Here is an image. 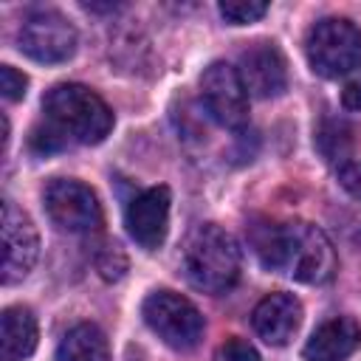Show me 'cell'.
<instances>
[{
  "mask_svg": "<svg viewBox=\"0 0 361 361\" xmlns=\"http://www.w3.org/2000/svg\"><path fill=\"white\" fill-rule=\"evenodd\" d=\"M251 245L268 271H279L296 282L319 285L336 274V248L313 223H262L251 228Z\"/></svg>",
  "mask_w": 361,
  "mask_h": 361,
  "instance_id": "obj_1",
  "label": "cell"
},
{
  "mask_svg": "<svg viewBox=\"0 0 361 361\" xmlns=\"http://www.w3.org/2000/svg\"><path fill=\"white\" fill-rule=\"evenodd\" d=\"M361 344V324L350 316L327 319L313 330L302 355L305 361H347Z\"/></svg>",
  "mask_w": 361,
  "mask_h": 361,
  "instance_id": "obj_13",
  "label": "cell"
},
{
  "mask_svg": "<svg viewBox=\"0 0 361 361\" xmlns=\"http://www.w3.org/2000/svg\"><path fill=\"white\" fill-rule=\"evenodd\" d=\"M25 87H28V79L23 71L11 68V65H0V90L8 102H17L25 96Z\"/></svg>",
  "mask_w": 361,
  "mask_h": 361,
  "instance_id": "obj_19",
  "label": "cell"
},
{
  "mask_svg": "<svg viewBox=\"0 0 361 361\" xmlns=\"http://www.w3.org/2000/svg\"><path fill=\"white\" fill-rule=\"evenodd\" d=\"M37 350V319L28 307L11 305L0 316V358L25 361Z\"/></svg>",
  "mask_w": 361,
  "mask_h": 361,
  "instance_id": "obj_14",
  "label": "cell"
},
{
  "mask_svg": "<svg viewBox=\"0 0 361 361\" xmlns=\"http://www.w3.org/2000/svg\"><path fill=\"white\" fill-rule=\"evenodd\" d=\"M17 42H20V51L25 56H31L34 62L59 65L76 54L79 37H76L73 23L65 14H59L54 8H39L23 20Z\"/></svg>",
  "mask_w": 361,
  "mask_h": 361,
  "instance_id": "obj_6",
  "label": "cell"
},
{
  "mask_svg": "<svg viewBox=\"0 0 361 361\" xmlns=\"http://www.w3.org/2000/svg\"><path fill=\"white\" fill-rule=\"evenodd\" d=\"M341 104L347 110H361V68L353 71V76L341 87Z\"/></svg>",
  "mask_w": 361,
  "mask_h": 361,
  "instance_id": "obj_21",
  "label": "cell"
},
{
  "mask_svg": "<svg viewBox=\"0 0 361 361\" xmlns=\"http://www.w3.org/2000/svg\"><path fill=\"white\" fill-rule=\"evenodd\" d=\"M240 79L257 99L279 96L288 87V65L274 42H254L240 54Z\"/></svg>",
  "mask_w": 361,
  "mask_h": 361,
  "instance_id": "obj_11",
  "label": "cell"
},
{
  "mask_svg": "<svg viewBox=\"0 0 361 361\" xmlns=\"http://www.w3.org/2000/svg\"><path fill=\"white\" fill-rule=\"evenodd\" d=\"M51 223L68 234H90L102 226V206L96 192L76 178H54L42 192Z\"/></svg>",
  "mask_w": 361,
  "mask_h": 361,
  "instance_id": "obj_7",
  "label": "cell"
},
{
  "mask_svg": "<svg viewBox=\"0 0 361 361\" xmlns=\"http://www.w3.org/2000/svg\"><path fill=\"white\" fill-rule=\"evenodd\" d=\"M45 127L65 144H99L113 130V110L107 102L76 82L56 85L42 99Z\"/></svg>",
  "mask_w": 361,
  "mask_h": 361,
  "instance_id": "obj_2",
  "label": "cell"
},
{
  "mask_svg": "<svg viewBox=\"0 0 361 361\" xmlns=\"http://www.w3.org/2000/svg\"><path fill=\"white\" fill-rule=\"evenodd\" d=\"M180 268L192 288L203 293H223L240 276L237 240L217 223H200L183 240Z\"/></svg>",
  "mask_w": 361,
  "mask_h": 361,
  "instance_id": "obj_3",
  "label": "cell"
},
{
  "mask_svg": "<svg viewBox=\"0 0 361 361\" xmlns=\"http://www.w3.org/2000/svg\"><path fill=\"white\" fill-rule=\"evenodd\" d=\"M200 102L220 127L240 130L248 121V90L228 62H212L200 73Z\"/></svg>",
  "mask_w": 361,
  "mask_h": 361,
  "instance_id": "obj_8",
  "label": "cell"
},
{
  "mask_svg": "<svg viewBox=\"0 0 361 361\" xmlns=\"http://www.w3.org/2000/svg\"><path fill=\"white\" fill-rule=\"evenodd\" d=\"M96 271L104 276V279H121L124 271H127V257L121 251V245H102L96 251Z\"/></svg>",
  "mask_w": 361,
  "mask_h": 361,
  "instance_id": "obj_17",
  "label": "cell"
},
{
  "mask_svg": "<svg viewBox=\"0 0 361 361\" xmlns=\"http://www.w3.org/2000/svg\"><path fill=\"white\" fill-rule=\"evenodd\" d=\"M217 361H259V353L245 338H226L217 350Z\"/></svg>",
  "mask_w": 361,
  "mask_h": 361,
  "instance_id": "obj_18",
  "label": "cell"
},
{
  "mask_svg": "<svg viewBox=\"0 0 361 361\" xmlns=\"http://www.w3.org/2000/svg\"><path fill=\"white\" fill-rule=\"evenodd\" d=\"M338 183L347 195H353L355 200H361V161H347L338 169Z\"/></svg>",
  "mask_w": 361,
  "mask_h": 361,
  "instance_id": "obj_20",
  "label": "cell"
},
{
  "mask_svg": "<svg viewBox=\"0 0 361 361\" xmlns=\"http://www.w3.org/2000/svg\"><path fill=\"white\" fill-rule=\"evenodd\" d=\"M169 203L172 197L166 186L144 189L127 203L124 226L144 251H155L164 245L166 231H169Z\"/></svg>",
  "mask_w": 361,
  "mask_h": 361,
  "instance_id": "obj_10",
  "label": "cell"
},
{
  "mask_svg": "<svg viewBox=\"0 0 361 361\" xmlns=\"http://www.w3.org/2000/svg\"><path fill=\"white\" fill-rule=\"evenodd\" d=\"M305 54L313 73L336 79L361 68V28L341 17H324L310 25Z\"/></svg>",
  "mask_w": 361,
  "mask_h": 361,
  "instance_id": "obj_4",
  "label": "cell"
},
{
  "mask_svg": "<svg viewBox=\"0 0 361 361\" xmlns=\"http://www.w3.org/2000/svg\"><path fill=\"white\" fill-rule=\"evenodd\" d=\"M0 231H3V282L14 285L23 276H28V271L34 268L39 254V234L31 217L8 197L3 200Z\"/></svg>",
  "mask_w": 361,
  "mask_h": 361,
  "instance_id": "obj_9",
  "label": "cell"
},
{
  "mask_svg": "<svg viewBox=\"0 0 361 361\" xmlns=\"http://www.w3.org/2000/svg\"><path fill=\"white\" fill-rule=\"evenodd\" d=\"M56 361H110L107 336L90 322H79L62 336Z\"/></svg>",
  "mask_w": 361,
  "mask_h": 361,
  "instance_id": "obj_15",
  "label": "cell"
},
{
  "mask_svg": "<svg viewBox=\"0 0 361 361\" xmlns=\"http://www.w3.org/2000/svg\"><path fill=\"white\" fill-rule=\"evenodd\" d=\"M217 8L223 14V20H228L231 25H245V23H257L268 11V3H262V0H226Z\"/></svg>",
  "mask_w": 361,
  "mask_h": 361,
  "instance_id": "obj_16",
  "label": "cell"
},
{
  "mask_svg": "<svg viewBox=\"0 0 361 361\" xmlns=\"http://www.w3.org/2000/svg\"><path fill=\"white\" fill-rule=\"evenodd\" d=\"M251 324L262 341L282 347L293 338V333L302 324V302L293 293H271L254 307Z\"/></svg>",
  "mask_w": 361,
  "mask_h": 361,
  "instance_id": "obj_12",
  "label": "cell"
},
{
  "mask_svg": "<svg viewBox=\"0 0 361 361\" xmlns=\"http://www.w3.org/2000/svg\"><path fill=\"white\" fill-rule=\"evenodd\" d=\"M141 316L147 327L172 350H192L203 338V316L200 310L180 293L155 290L144 299Z\"/></svg>",
  "mask_w": 361,
  "mask_h": 361,
  "instance_id": "obj_5",
  "label": "cell"
}]
</instances>
